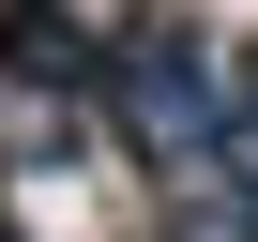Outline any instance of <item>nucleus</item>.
<instances>
[{"instance_id": "1", "label": "nucleus", "mask_w": 258, "mask_h": 242, "mask_svg": "<svg viewBox=\"0 0 258 242\" xmlns=\"http://www.w3.org/2000/svg\"><path fill=\"white\" fill-rule=\"evenodd\" d=\"M152 242H258V212H243V197H167Z\"/></svg>"}, {"instance_id": "2", "label": "nucleus", "mask_w": 258, "mask_h": 242, "mask_svg": "<svg viewBox=\"0 0 258 242\" xmlns=\"http://www.w3.org/2000/svg\"><path fill=\"white\" fill-rule=\"evenodd\" d=\"M228 76H243V106H258V31H228Z\"/></svg>"}]
</instances>
